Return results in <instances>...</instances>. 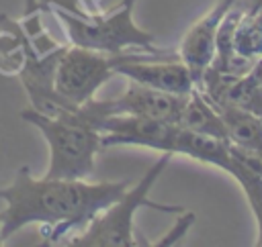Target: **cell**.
I'll return each instance as SVG.
<instances>
[{
  "mask_svg": "<svg viewBox=\"0 0 262 247\" xmlns=\"http://www.w3.org/2000/svg\"><path fill=\"white\" fill-rule=\"evenodd\" d=\"M129 182H88L72 178H35L20 167L8 186L0 188L4 202V241L29 225L43 227L45 245H61L72 231H84L90 220L119 200Z\"/></svg>",
  "mask_w": 262,
  "mask_h": 247,
  "instance_id": "1",
  "label": "cell"
},
{
  "mask_svg": "<svg viewBox=\"0 0 262 247\" xmlns=\"http://www.w3.org/2000/svg\"><path fill=\"white\" fill-rule=\"evenodd\" d=\"M20 118L33 125L49 147V178L86 180L94 171L100 145L98 116L86 104L78 108H59L51 114L39 112L33 106L20 112Z\"/></svg>",
  "mask_w": 262,
  "mask_h": 247,
  "instance_id": "2",
  "label": "cell"
},
{
  "mask_svg": "<svg viewBox=\"0 0 262 247\" xmlns=\"http://www.w3.org/2000/svg\"><path fill=\"white\" fill-rule=\"evenodd\" d=\"M53 4L55 18L72 45L104 51L108 55L121 53H151L162 55L166 49L156 45L151 33L143 31L133 20L137 0H121L111 12H82L78 0H47Z\"/></svg>",
  "mask_w": 262,
  "mask_h": 247,
  "instance_id": "3",
  "label": "cell"
},
{
  "mask_svg": "<svg viewBox=\"0 0 262 247\" xmlns=\"http://www.w3.org/2000/svg\"><path fill=\"white\" fill-rule=\"evenodd\" d=\"M170 153H162L160 159L137 180L135 186H129L125 194L115 200L111 206H106L102 212H98L90 225L74 235L70 241L63 245L72 247H133L139 245L135 233H133V218L135 212L141 206L154 208L158 212H172V214H182V206H170V204H160L149 198V192L158 178L164 174L166 165L170 163Z\"/></svg>",
  "mask_w": 262,
  "mask_h": 247,
  "instance_id": "4",
  "label": "cell"
},
{
  "mask_svg": "<svg viewBox=\"0 0 262 247\" xmlns=\"http://www.w3.org/2000/svg\"><path fill=\"white\" fill-rule=\"evenodd\" d=\"M113 55L68 43L57 59L53 90L68 108H78L94 98V94L115 76Z\"/></svg>",
  "mask_w": 262,
  "mask_h": 247,
  "instance_id": "5",
  "label": "cell"
},
{
  "mask_svg": "<svg viewBox=\"0 0 262 247\" xmlns=\"http://www.w3.org/2000/svg\"><path fill=\"white\" fill-rule=\"evenodd\" d=\"M113 69L131 82L186 96L194 90V78L178 53H121L113 55Z\"/></svg>",
  "mask_w": 262,
  "mask_h": 247,
  "instance_id": "6",
  "label": "cell"
},
{
  "mask_svg": "<svg viewBox=\"0 0 262 247\" xmlns=\"http://www.w3.org/2000/svg\"><path fill=\"white\" fill-rule=\"evenodd\" d=\"M186 96L162 92V90L129 80V86L125 88L123 94L115 98H104V100L92 98L88 104L92 112L98 116V120L111 114H133V116H145V118H156V120L178 125L182 108L186 104Z\"/></svg>",
  "mask_w": 262,
  "mask_h": 247,
  "instance_id": "7",
  "label": "cell"
},
{
  "mask_svg": "<svg viewBox=\"0 0 262 247\" xmlns=\"http://www.w3.org/2000/svg\"><path fill=\"white\" fill-rule=\"evenodd\" d=\"M98 129H100L102 147L135 145L174 155V139L178 131L176 122L133 116V114H111L100 120Z\"/></svg>",
  "mask_w": 262,
  "mask_h": 247,
  "instance_id": "8",
  "label": "cell"
},
{
  "mask_svg": "<svg viewBox=\"0 0 262 247\" xmlns=\"http://www.w3.org/2000/svg\"><path fill=\"white\" fill-rule=\"evenodd\" d=\"M233 2L235 0H215V4L196 22L190 24V29L186 31V35L180 41L178 55L190 69V73L194 78V88H196L199 80L203 78L205 69L213 63L219 27Z\"/></svg>",
  "mask_w": 262,
  "mask_h": 247,
  "instance_id": "9",
  "label": "cell"
},
{
  "mask_svg": "<svg viewBox=\"0 0 262 247\" xmlns=\"http://www.w3.org/2000/svg\"><path fill=\"white\" fill-rule=\"evenodd\" d=\"M227 174L242 186L244 196L258 223L256 245L262 247V157L244 151L229 143V167Z\"/></svg>",
  "mask_w": 262,
  "mask_h": 247,
  "instance_id": "10",
  "label": "cell"
},
{
  "mask_svg": "<svg viewBox=\"0 0 262 247\" xmlns=\"http://www.w3.org/2000/svg\"><path fill=\"white\" fill-rule=\"evenodd\" d=\"M188 155L201 163L215 165L223 171L229 167V141L217 139L211 135H203L178 125L176 139H174V155Z\"/></svg>",
  "mask_w": 262,
  "mask_h": 247,
  "instance_id": "11",
  "label": "cell"
},
{
  "mask_svg": "<svg viewBox=\"0 0 262 247\" xmlns=\"http://www.w3.org/2000/svg\"><path fill=\"white\" fill-rule=\"evenodd\" d=\"M225 125L227 141L262 157V116L237 106H215Z\"/></svg>",
  "mask_w": 262,
  "mask_h": 247,
  "instance_id": "12",
  "label": "cell"
},
{
  "mask_svg": "<svg viewBox=\"0 0 262 247\" xmlns=\"http://www.w3.org/2000/svg\"><path fill=\"white\" fill-rule=\"evenodd\" d=\"M178 125L186 127L190 131H196V133L227 141V133H225V125L221 120V114L196 88L186 96V104L182 108Z\"/></svg>",
  "mask_w": 262,
  "mask_h": 247,
  "instance_id": "13",
  "label": "cell"
},
{
  "mask_svg": "<svg viewBox=\"0 0 262 247\" xmlns=\"http://www.w3.org/2000/svg\"><path fill=\"white\" fill-rule=\"evenodd\" d=\"M4 245V235H2V216H0V247Z\"/></svg>",
  "mask_w": 262,
  "mask_h": 247,
  "instance_id": "14",
  "label": "cell"
},
{
  "mask_svg": "<svg viewBox=\"0 0 262 247\" xmlns=\"http://www.w3.org/2000/svg\"><path fill=\"white\" fill-rule=\"evenodd\" d=\"M260 116H262V114H260Z\"/></svg>",
  "mask_w": 262,
  "mask_h": 247,
  "instance_id": "15",
  "label": "cell"
}]
</instances>
